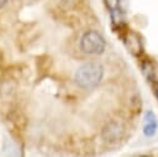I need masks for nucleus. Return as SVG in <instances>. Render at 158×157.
Segmentation results:
<instances>
[{
  "label": "nucleus",
  "instance_id": "1",
  "mask_svg": "<svg viewBox=\"0 0 158 157\" xmlns=\"http://www.w3.org/2000/svg\"><path fill=\"white\" fill-rule=\"evenodd\" d=\"M104 77V67L99 62H86L81 64L75 74H74V80L80 87L81 89L90 90L94 89L99 85Z\"/></svg>",
  "mask_w": 158,
  "mask_h": 157
},
{
  "label": "nucleus",
  "instance_id": "2",
  "mask_svg": "<svg viewBox=\"0 0 158 157\" xmlns=\"http://www.w3.org/2000/svg\"><path fill=\"white\" fill-rule=\"evenodd\" d=\"M105 47L106 42L98 31H86L80 38V49L86 54H101Z\"/></svg>",
  "mask_w": 158,
  "mask_h": 157
},
{
  "label": "nucleus",
  "instance_id": "3",
  "mask_svg": "<svg viewBox=\"0 0 158 157\" xmlns=\"http://www.w3.org/2000/svg\"><path fill=\"white\" fill-rule=\"evenodd\" d=\"M158 127V120L153 111L148 110L144 114V122H143V134L146 136H153Z\"/></svg>",
  "mask_w": 158,
  "mask_h": 157
},
{
  "label": "nucleus",
  "instance_id": "4",
  "mask_svg": "<svg viewBox=\"0 0 158 157\" xmlns=\"http://www.w3.org/2000/svg\"><path fill=\"white\" fill-rule=\"evenodd\" d=\"M122 135V127L117 122H110L106 125V127L102 131V136L106 141L112 142V141H118Z\"/></svg>",
  "mask_w": 158,
  "mask_h": 157
},
{
  "label": "nucleus",
  "instance_id": "5",
  "mask_svg": "<svg viewBox=\"0 0 158 157\" xmlns=\"http://www.w3.org/2000/svg\"><path fill=\"white\" fill-rule=\"evenodd\" d=\"M125 43H126L127 48H128L133 54H139V53L142 52V49H143L139 38H138L135 33H132V32H130L128 35H126V41H125Z\"/></svg>",
  "mask_w": 158,
  "mask_h": 157
},
{
  "label": "nucleus",
  "instance_id": "6",
  "mask_svg": "<svg viewBox=\"0 0 158 157\" xmlns=\"http://www.w3.org/2000/svg\"><path fill=\"white\" fill-rule=\"evenodd\" d=\"M6 2H7V0H0V9L4 7L6 5Z\"/></svg>",
  "mask_w": 158,
  "mask_h": 157
}]
</instances>
